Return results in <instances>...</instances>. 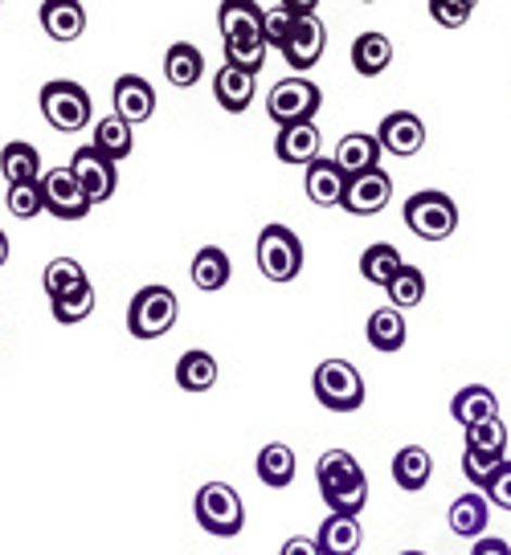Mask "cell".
Here are the masks:
<instances>
[{"label": "cell", "instance_id": "obj_36", "mask_svg": "<svg viewBox=\"0 0 511 555\" xmlns=\"http://www.w3.org/2000/svg\"><path fill=\"white\" fill-rule=\"evenodd\" d=\"M50 311H53V319H58V323H66V327H74V323L90 319V311H94V282L78 286V291H71V295L53 298Z\"/></svg>", "mask_w": 511, "mask_h": 555}, {"label": "cell", "instance_id": "obj_27", "mask_svg": "<svg viewBox=\"0 0 511 555\" xmlns=\"http://www.w3.org/2000/svg\"><path fill=\"white\" fill-rule=\"evenodd\" d=\"M0 172L9 180V189H13V184H37V180H41V156H37L34 143L13 139V143L0 152Z\"/></svg>", "mask_w": 511, "mask_h": 555}, {"label": "cell", "instance_id": "obj_22", "mask_svg": "<svg viewBox=\"0 0 511 555\" xmlns=\"http://www.w3.org/2000/svg\"><path fill=\"white\" fill-rule=\"evenodd\" d=\"M487 519H491V503H487V494H459L455 503H450V531L459 539H483L487 535Z\"/></svg>", "mask_w": 511, "mask_h": 555}, {"label": "cell", "instance_id": "obj_45", "mask_svg": "<svg viewBox=\"0 0 511 555\" xmlns=\"http://www.w3.org/2000/svg\"><path fill=\"white\" fill-rule=\"evenodd\" d=\"M279 555H319V547H316V539L295 535V539H286V543H282Z\"/></svg>", "mask_w": 511, "mask_h": 555}, {"label": "cell", "instance_id": "obj_34", "mask_svg": "<svg viewBox=\"0 0 511 555\" xmlns=\"http://www.w3.org/2000/svg\"><path fill=\"white\" fill-rule=\"evenodd\" d=\"M385 295H388V307L393 311H413L418 302L425 298V274L418 270V266H401L397 274H393V282L385 286Z\"/></svg>", "mask_w": 511, "mask_h": 555}, {"label": "cell", "instance_id": "obj_18", "mask_svg": "<svg viewBox=\"0 0 511 555\" xmlns=\"http://www.w3.org/2000/svg\"><path fill=\"white\" fill-rule=\"evenodd\" d=\"M37 13H41V29L53 41H78L87 34V9L78 0H46Z\"/></svg>", "mask_w": 511, "mask_h": 555}, {"label": "cell", "instance_id": "obj_44", "mask_svg": "<svg viewBox=\"0 0 511 555\" xmlns=\"http://www.w3.org/2000/svg\"><path fill=\"white\" fill-rule=\"evenodd\" d=\"M471 555H511V543L508 539H475V547H471Z\"/></svg>", "mask_w": 511, "mask_h": 555}, {"label": "cell", "instance_id": "obj_20", "mask_svg": "<svg viewBox=\"0 0 511 555\" xmlns=\"http://www.w3.org/2000/svg\"><path fill=\"white\" fill-rule=\"evenodd\" d=\"M307 201L319 208H335L344 205V189H348V180H344V172L335 168L332 156H319L311 168H307Z\"/></svg>", "mask_w": 511, "mask_h": 555}, {"label": "cell", "instance_id": "obj_11", "mask_svg": "<svg viewBox=\"0 0 511 555\" xmlns=\"http://www.w3.org/2000/svg\"><path fill=\"white\" fill-rule=\"evenodd\" d=\"M376 143H381V152H388V156L397 159L418 156L425 147V122L413 111H393L376 127Z\"/></svg>", "mask_w": 511, "mask_h": 555}, {"label": "cell", "instance_id": "obj_38", "mask_svg": "<svg viewBox=\"0 0 511 555\" xmlns=\"http://www.w3.org/2000/svg\"><path fill=\"white\" fill-rule=\"evenodd\" d=\"M467 450L503 457V453H508V425L495 416V421H483V425H475V429H467Z\"/></svg>", "mask_w": 511, "mask_h": 555}, {"label": "cell", "instance_id": "obj_46", "mask_svg": "<svg viewBox=\"0 0 511 555\" xmlns=\"http://www.w3.org/2000/svg\"><path fill=\"white\" fill-rule=\"evenodd\" d=\"M9 261V237H4V229H0V266Z\"/></svg>", "mask_w": 511, "mask_h": 555}, {"label": "cell", "instance_id": "obj_9", "mask_svg": "<svg viewBox=\"0 0 511 555\" xmlns=\"http://www.w3.org/2000/svg\"><path fill=\"white\" fill-rule=\"evenodd\" d=\"M282 9L295 17V34H291L286 50H282L286 66L295 69V74L319 66L323 46H328V29H323V21L316 17V4H295V0H291V4H282Z\"/></svg>", "mask_w": 511, "mask_h": 555}, {"label": "cell", "instance_id": "obj_1", "mask_svg": "<svg viewBox=\"0 0 511 555\" xmlns=\"http://www.w3.org/2000/svg\"><path fill=\"white\" fill-rule=\"evenodd\" d=\"M319 494L328 503V515H348L360 519V511L369 506V478L348 450H328L316 462Z\"/></svg>", "mask_w": 511, "mask_h": 555}, {"label": "cell", "instance_id": "obj_15", "mask_svg": "<svg viewBox=\"0 0 511 555\" xmlns=\"http://www.w3.org/2000/svg\"><path fill=\"white\" fill-rule=\"evenodd\" d=\"M388 196H393V180H388L381 168L376 172H365L348 180V189H344V212H353V217H376L381 208L388 205Z\"/></svg>", "mask_w": 511, "mask_h": 555}, {"label": "cell", "instance_id": "obj_3", "mask_svg": "<svg viewBox=\"0 0 511 555\" xmlns=\"http://www.w3.org/2000/svg\"><path fill=\"white\" fill-rule=\"evenodd\" d=\"M193 515L201 522V531H209L213 539H233L246 527V506L242 494L230 482H205L193 499Z\"/></svg>", "mask_w": 511, "mask_h": 555}, {"label": "cell", "instance_id": "obj_35", "mask_svg": "<svg viewBox=\"0 0 511 555\" xmlns=\"http://www.w3.org/2000/svg\"><path fill=\"white\" fill-rule=\"evenodd\" d=\"M87 282L90 278H87V270H82V261H74V258H53L50 266L41 270V286H46L50 302L78 291V286H87Z\"/></svg>", "mask_w": 511, "mask_h": 555}, {"label": "cell", "instance_id": "obj_43", "mask_svg": "<svg viewBox=\"0 0 511 555\" xmlns=\"http://www.w3.org/2000/svg\"><path fill=\"white\" fill-rule=\"evenodd\" d=\"M487 503L503 506V511H511V462H503V466L491 474V482H487Z\"/></svg>", "mask_w": 511, "mask_h": 555}, {"label": "cell", "instance_id": "obj_41", "mask_svg": "<svg viewBox=\"0 0 511 555\" xmlns=\"http://www.w3.org/2000/svg\"><path fill=\"white\" fill-rule=\"evenodd\" d=\"M503 462H508V457H491V453L462 450V474H467V478H471V486H478V490H487L491 474L503 466Z\"/></svg>", "mask_w": 511, "mask_h": 555}, {"label": "cell", "instance_id": "obj_31", "mask_svg": "<svg viewBox=\"0 0 511 555\" xmlns=\"http://www.w3.org/2000/svg\"><path fill=\"white\" fill-rule=\"evenodd\" d=\"M177 384L184 388V392H209L213 384H217V360H213L209 351H201V347H193V351H184L177 360Z\"/></svg>", "mask_w": 511, "mask_h": 555}, {"label": "cell", "instance_id": "obj_4", "mask_svg": "<svg viewBox=\"0 0 511 555\" xmlns=\"http://www.w3.org/2000/svg\"><path fill=\"white\" fill-rule=\"evenodd\" d=\"M401 217H406L409 233L422 237V242H446L459 229V205L438 189L413 192L401 208Z\"/></svg>", "mask_w": 511, "mask_h": 555}, {"label": "cell", "instance_id": "obj_13", "mask_svg": "<svg viewBox=\"0 0 511 555\" xmlns=\"http://www.w3.org/2000/svg\"><path fill=\"white\" fill-rule=\"evenodd\" d=\"M274 156H279V164H291V168H311V164L323 156V135H319V127L316 122L279 127V135H274Z\"/></svg>", "mask_w": 511, "mask_h": 555}, {"label": "cell", "instance_id": "obj_2", "mask_svg": "<svg viewBox=\"0 0 511 555\" xmlns=\"http://www.w3.org/2000/svg\"><path fill=\"white\" fill-rule=\"evenodd\" d=\"M177 319H180V298L173 286H143V291H136L131 307H127V331L136 339H143V344L164 339L168 331L177 327Z\"/></svg>", "mask_w": 511, "mask_h": 555}, {"label": "cell", "instance_id": "obj_47", "mask_svg": "<svg viewBox=\"0 0 511 555\" xmlns=\"http://www.w3.org/2000/svg\"><path fill=\"white\" fill-rule=\"evenodd\" d=\"M401 555H425V552H401Z\"/></svg>", "mask_w": 511, "mask_h": 555}, {"label": "cell", "instance_id": "obj_8", "mask_svg": "<svg viewBox=\"0 0 511 555\" xmlns=\"http://www.w3.org/2000/svg\"><path fill=\"white\" fill-rule=\"evenodd\" d=\"M258 270L263 278L270 282H291V278H299L303 270V242L295 229L286 225H266L258 233Z\"/></svg>", "mask_w": 511, "mask_h": 555}, {"label": "cell", "instance_id": "obj_17", "mask_svg": "<svg viewBox=\"0 0 511 555\" xmlns=\"http://www.w3.org/2000/svg\"><path fill=\"white\" fill-rule=\"evenodd\" d=\"M263 9L254 0H226L217 9V29H221V41H250V37H263Z\"/></svg>", "mask_w": 511, "mask_h": 555}, {"label": "cell", "instance_id": "obj_32", "mask_svg": "<svg viewBox=\"0 0 511 555\" xmlns=\"http://www.w3.org/2000/svg\"><path fill=\"white\" fill-rule=\"evenodd\" d=\"M365 335H369V344L376 347V351H401V347H406V335H409L406 314L393 311V307H385V311H372Z\"/></svg>", "mask_w": 511, "mask_h": 555}, {"label": "cell", "instance_id": "obj_19", "mask_svg": "<svg viewBox=\"0 0 511 555\" xmlns=\"http://www.w3.org/2000/svg\"><path fill=\"white\" fill-rule=\"evenodd\" d=\"M254 94H258V82H254L250 74H242V69L221 66L217 74H213V99H217V106H221L226 115H242V111H250Z\"/></svg>", "mask_w": 511, "mask_h": 555}, {"label": "cell", "instance_id": "obj_25", "mask_svg": "<svg viewBox=\"0 0 511 555\" xmlns=\"http://www.w3.org/2000/svg\"><path fill=\"white\" fill-rule=\"evenodd\" d=\"M430 478H434V457L422 446H401V450L393 453V482L401 486L406 494L425 490Z\"/></svg>", "mask_w": 511, "mask_h": 555}, {"label": "cell", "instance_id": "obj_23", "mask_svg": "<svg viewBox=\"0 0 511 555\" xmlns=\"http://www.w3.org/2000/svg\"><path fill=\"white\" fill-rule=\"evenodd\" d=\"M189 274H193V286L196 291H205V295H217V291H226L233 278V266H230V254L221 249V245H205V249H196L193 266H189Z\"/></svg>", "mask_w": 511, "mask_h": 555}, {"label": "cell", "instance_id": "obj_40", "mask_svg": "<svg viewBox=\"0 0 511 555\" xmlns=\"http://www.w3.org/2000/svg\"><path fill=\"white\" fill-rule=\"evenodd\" d=\"M291 34H295V17L286 13V9H270L263 17V41L266 50H286V41H291Z\"/></svg>", "mask_w": 511, "mask_h": 555}, {"label": "cell", "instance_id": "obj_26", "mask_svg": "<svg viewBox=\"0 0 511 555\" xmlns=\"http://www.w3.org/2000/svg\"><path fill=\"white\" fill-rule=\"evenodd\" d=\"M90 147H94V152H99L103 159H111V164L127 159L131 152H136L131 122H124L119 115H106V119H99V127H94V139H90Z\"/></svg>", "mask_w": 511, "mask_h": 555}, {"label": "cell", "instance_id": "obj_5", "mask_svg": "<svg viewBox=\"0 0 511 555\" xmlns=\"http://www.w3.org/2000/svg\"><path fill=\"white\" fill-rule=\"evenodd\" d=\"M311 392L332 413H353L365 404V376L348 360H323L311 376Z\"/></svg>", "mask_w": 511, "mask_h": 555}, {"label": "cell", "instance_id": "obj_21", "mask_svg": "<svg viewBox=\"0 0 511 555\" xmlns=\"http://www.w3.org/2000/svg\"><path fill=\"white\" fill-rule=\"evenodd\" d=\"M450 413H455V421H459L462 429H475L483 421H495V416H499V400H495V392L487 384H467V388H459L455 400H450Z\"/></svg>", "mask_w": 511, "mask_h": 555}, {"label": "cell", "instance_id": "obj_16", "mask_svg": "<svg viewBox=\"0 0 511 555\" xmlns=\"http://www.w3.org/2000/svg\"><path fill=\"white\" fill-rule=\"evenodd\" d=\"M381 143H376V135H365V131H353V135H344L340 143H335V168L344 172V180H356V176L365 172H376L381 168Z\"/></svg>", "mask_w": 511, "mask_h": 555}, {"label": "cell", "instance_id": "obj_30", "mask_svg": "<svg viewBox=\"0 0 511 555\" xmlns=\"http://www.w3.org/2000/svg\"><path fill=\"white\" fill-rule=\"evenodd\" d=\"M254 469H258L263 486H274V490H282V486L295 482V450H291L286 441H270V446H263V453H258Z\"/></svg>", "mask_w": 511, "mask_h": 555}, {"label": "cell", "instance_id": "obj_7", "mask_svg": "<svg viewBox=\"0 0 511 555\" xmlns=\"http://www.w3.org/2000/svg\"><path fill=\"white\" fill-rule=\"evenodd\" d=\"M319 103H323V94H319L316 82L303 78V74H295V78H282V82L270 87V94H266V115L279 122V127H291V122H316Z\"/></svg>", "mask_w": 511, "mask_h": 555}, {"label": "cell", "instance_id": "obj_37", "mask_svg": "<svg viewBox=\"0 0 511 555\" xmlns=\"http://www.w3.org/2000/svg\"><path fill=\"white\" fill-rule=\"evenodd\" d=\"M226 66L242 69L250 78H258L266 66V41L263 37H250V41H230L226 46Z\"/></svg>", "mask_w": 511, "mask_h": 555}, {"label": "cell", "instance_id": "obj_33", "mask_svg": "<svg viewBox=\"0 0 511 555\" xmlns=\"http://www.w3.org/2000/svg\"><path fill=\"white\" fill-rule=\"evenodd\" d=\"M401 266H406L401 249H397V245H388V242H376V245H369V249L360 254V274L369 278L372 286H381V291L393 282V274H397Z\"/></svg>", "mask_w": 511, "mask_h": 555}, {"label": "cell", "instance_id": "obj_29", "mask_svg": "<svg viewBox=\"0 0 511 555\" xmlns=\"http://www.w3.org/2000/svg\"><path fill=\"white\" fill-rule=\"evenodd\" d=\"M388 62H393V41L385 34H360L353 41V69L360 78L385 74Z\"/></svg>", "mask_w": 511, "mask_h": 555}, {"label": "cell", "instance_id": "obj_39", "mask_svg": "<svg viewBox=\"0 0 511 555\" xmlns=\"http://www.w3.org/2000/svg\"><path fill=\"white\" fill-rule=\"evenodd\" d=\"M9 212L17 217V221H34L46 212V201H41V180L37 184H13L9 189Z\"/></svg>", "mask_w": 511, "mask_h": 555}, {"label": "cell", "instance_id": "obj_28", "mask_svg": "<svg viewBox=\"0 0 511 555\" xmlns=\"http://www.w3.org/2000/svg\"><path fill=\"white\" fill-rule=\"evenodd\" d=\"M164 74H168V82L180 90H189L201 82V74H205V57L196 50L193 41H177L173 50L164 53Z\"/></svg>", "mask_w": 511, "mask_h": 555}, {"label": "cell", "instance_id": "obj_14", "mask_svg": "<svg viewBox=\"0 0 511 555\" xmlns=\"http://www.w3.org/2000/svg\"><path fill=\"white\" fill-rule=\"evenodd\" d=\"M111 103H115V115L124 122H148L156 115V90L148 78L140 74H124V78H115V90H111Z\"/></svg>", "mask_w": 511, "mask_h": 555}, {"label": "cell", "instance_id": "obj_6", "mask_svg": "<svg viewBox=\"0 0 511 555\" xmlns=\"http://www.w3.org/2000/svg\"><path fill=\"white\" fill-rule=\"evenodd\" d=\"M90 94L82 82H71V78H53V82H46L41 87V115H46V122H50L53 131H66V135H74V131H82L90 122Z\"/></svg>", "mask_w": 511, "mask_h": 555}, {"label": "cell", "instance_id": "obj_24", "mask_svg": "<svg viewBox=\"0 0 511 555\" xmlns=\"http://www.w3.org/2000/svg\"><path fill=\"white\" fill-rule=\"evenodd\" d=\"M360 543H365V527H360V519L328 515V519L319 522V535H316L319 555H356Z\"/></svg>", "mask_w": 511, "mask_h": 555}, {"label": "cell", "instance_id": "obj_10", "mask_svg": "<svg viewBox=\"0 0 511 555\" xmlns=\"http://www.w3.org/2000/svg\"><path fill=\"white\" fill-rule=\"evenodd\" d=\"M41 201H46V212H53L58 221H82L94 208L71 168H50L41 176Z\"/></svg>", "mask_w": 511, "mask_h": 555}, {"label": "cell", "instance_id": "obj_12", "mask_svg": "<svg viewBox=\"0 0 511 555\" xmlns=\"http://www.w3.org/2000/svg\"><path fill=\"white\" fill-rule=\"evenodd\" d=\"M71 172L78 176V184H82V192L90 196V205H103V201H111L115 189H119V172H115V164L99 156L94 147H78V152H74Z\"/></svg>", "mask_w": 511, "mask_h": 555}, {"label": "cell", "instance_id": "obj_42", "mask_svg": "<svg viewBox=\"0 0 511 555\" xmlns=\"http://www.w3.org/2000/svg\"><path fill=\"white\" fill-rule=\"evenodd\" d=\"M475 13L471 0H430V17L438 21L442 29H462Z\"/></svg>", "mask_w": 511, "mask_h": 555}]
</instances>
